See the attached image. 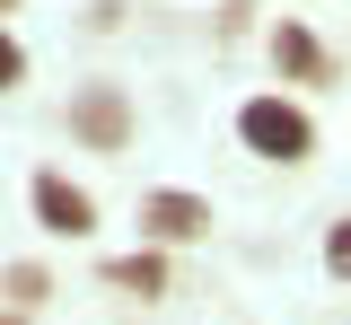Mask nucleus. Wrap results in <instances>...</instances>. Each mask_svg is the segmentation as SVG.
<instances>
[{
	"mask_svg": "<svg viewBox=\"0 0 351 325\" xmlns=\"http://www.w3.org/2000/svg\"><path fill=\"white\" fill-rule=\"evenodd\" d=\"M237 141L255 158H272V167H307L316 158V123H307V106H290V97H246L237 106Z\"/></svg>",
	"mask_w": 351,
	"mask_h": 325,
	"instance_id": "nucleus-1",
	"label": "nucleus"
},
{
	"mask_svg": "<svg viewBox=\"0 0 351 325\" xmlns=\"http://www.w3.org/2000/svg\"><path fill=\"white\" fill-rule=\"evenodd\" d=\"M132 132H141V123H132V97L123 88H80V97H71V141H80V149L123 158Z\"/></svg>",
	"mask_w": 351,
	"mask_h": 325,
	"instance_id": "nucleus-2",
	"label": "nucleus"
},
{
	"mask_svg": "<svg viewBox=\"0 0 351 325\" xmlns=\"http://www.w3.org/2000/svg\"><path fill=\"white\" fill-rule=\"evenodd\" d=\"M27 202H36V229L44 237H97V193L71 185L62 167H44L36 185H27Z\"/></svg>",
	"mask_w": 351,
	"mask_h": 325,
	"instance_id": "nucleus-3",
	"label": "nucleus"
},
{
	"mask_svg": "<svg viewBox=\"0 0 351 325\" xmlns=\"http://www.w3.org/2000/svg\"><path fill=\"white\" fill-rule=\"evenodd\" d=\"M141 237L149 246H193V237H211V202L202 193H176V185L141 193Z\"/></svg>",
	"mask_w": 351,
	"mask_h": 325,
	"instance_id": "nucleus-4",
	"label": "nucleus"
},
{
	"mask_svg": "<svg viewBox=\"0 0 351 325\" xmlns=\"http://www.w3.org/2000/svg\"><path fill=\"white\" fill-rule=\"evenodd\" d=\"M272 71H281L290 88H325V80H334V53L307 36V18H281V27H272Z\"/></svg>",
	"mask_w": 351,
	"mask_h": 325,
	"instance_id": "nucleus-5",
	"label": "nucleus"
},
{
	"mask_svg": "<svg viewBox=\"0 0 351 325\" xmlns=\"http://www.w3.org/2000/svg\"><path fill=\"white\" fill-rule=\"evenodd\" d=\"M97 281L149 308V299H167V281H176V273H167V255H158V246H132V255H106V264H97Z\"/></svg>",
	"mask_w": 351,
	"mask_h": 325,
	"instance_id": "nucleus-6",
	"label": "nucleus"
},
{
	"mask_svg": "<svg viewBox=\"0 0 351 325\" xmlns=\"http://www.w3.org/2000/svg\"><path fill=\"white\" fill-rule=\"evenodd\" d=\"M0 290H9V308H27V317H36L44 299H53V273H44V264H9Z\"/></svg>",
	"mask_w": 351,
	"mask_h": 325,
	"instance_id": "nucleus-7",
	"label": "nucleus"
},
{
	"mask_svg": "<svg viewBox=\"0 0 351 325\" xmlns=\"http://www.w3.org/2000/svg\"><path fill=\"white\" fill-rule=\"evenodd\" d=\"M325 273H334V281H351V211L325 229Z\"/></svg>",
	"mask_w": 351,
	"mask_h": 325,
	"instance_id": "nucleus-8",
	"label": "nucleus"
},
{
	"mask_svg": "<svg viewBox=\"0 0 351 325\" xmlns=\"http://www.w3.org/2000/svg\"><path fill=\"white\" fill-rule=\"evenodd\" d=\"M18 80H27V53H18V36L0 27V88H18Z\"/></svg>",
	"mask_w": 351,
	"mask_h": 325,
	"instance_id": "nucleus-9",
	"label": "nucleus"
},
{
	"mask_svg": "<svg viewBox=\"0 0 351 325\" xmlns=\"http://www.w3.org/2000/svg\"><path fill=\"white\" fill-rule=\"evenodd\" d=\"M0 325H27V308H9V317H0Z\"/></svg>",
	"mask_w": 351,
	"mask_h": 325,
	"instance_id": "nucleus-10",
	"label": "nucleus"
}]
</instances>
